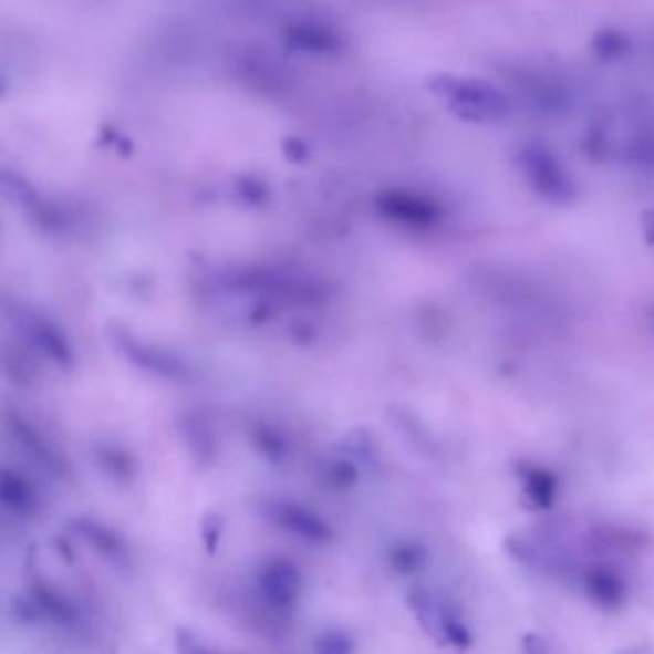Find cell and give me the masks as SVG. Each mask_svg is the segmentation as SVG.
I'll list each match as a JSON object with an SVG mask.
<instances>
[{"instance_id": "6da1fadb", "label": "cell", "mask_w": 654, "mask_h": 654, "mask_svg": "<svg viewBox=\"0 0 654 654\" xmlns=\"http://www.w3.org/2000/svg\"><path fill=\"white\" fill-rule=\"evenodd\" d=\"M451 108L470 122L489 123L501 120L509 112L504 94L484 81L451 77L442 81Z\"/></svg>"}, {"instance_id": "7a4b0ae2", "label": "cell", "mask_w": 654, "mask_h": 654, "mask_svg": "<svg viewBox=\"0 0 654 654\" xmlns=\"http://www.w3.org/2000/svg\"><path fill=\"white\" fill-rule=\"evenodd\" d=\"M407 603L421 627H425V632L430 633L432 637L447 641L457 648H468L473 643V635L468 632L465 620L460 619L454 606L432 595L430 591H411Z\"/></svg>"}, {"instance_id": "3957f363", "label": "cell", "mask_w": 654, "mask_h": 654, "mask_svg": "<svg viewBox=\"0 0 654 654\" xmlns=\"http://www.w3.org/2000/svg\"><path fill=\"white\" fill-rule=\"evenodd\" d=\"M110 339L114 342L115 350H120L133 365L148 373L166 376L173 381H183L188 376L187 365H183V361L159 347L143 344L123 326H110Z\"/></svg>"}, {"instance_id": "277c9868", "label": "cell", "mask_w": 654, "mask_h": 654, "mask_svg": "<svg viewBox=\"0 0 654 654\" xmlns=\"http://www.w3.org/2000/svg\"><path fill=\"white\" fill-rule=\"evenodd\" d=\"M263 512L274 526L311 543H329L334 536L331 526L326 525L323 518L290 501H281V499L269 501L263 505Z\"/></svg>"}, {"instance_id": "5b68a950", "label": "cell", "mask_w": 654, "mask_h": 654, "mask_svg": "<svg viewBox=\"0 0 654 654\" xmlns=\"http://www.w3.org/2000/svg\"><path fill=\"white\" fill-rule=\"evenodd\" d=\"M258 583L267 603L274 609H290L302 590V575L292 562L274 559L259 570Z\"/></svg>"}, {"instance_id": "8992f818", "label": "cell", "mask_w": 654, "mask_h": 654, "mask_svg": "<svg viewBox=\"0 0 654 654\" xmlns=\"http://www.w3.org/2000/svg\"><path fill=\"white\" fill-rule=\"evenodd\" d=\"M22 331L29 344L35 345L39 352H43L49 360L56 365L70 367L73 361V353L70 344L65 342L64 334L58 331L56 326L35 313H28L22 319Z\"/></svg>"}, {"instance_id": "52a82bcc", "label": "cell", "mask_w": 654, "mask_h": 654, "mask_svg": "<svg viewBox=\"0 0 654 654\" xmlns=\"http://www.w3.org/2000/svg\"><path fill=\"white\" fill-rule=\"evenodd\" d=\"M583 590L604 611H619L626 604V583L614 570L604 567L585 570Z\"/></svg>"}, {"instance_id": "ba28073f", "label": "cell", "mask_w": 654, "mask_h": 654, "mask_svg": "<svg viewBox=\"0 0 654 654\" xmlns=\"http://www.w3.org/2000/svg\"><path fill=\"white\" fill-rule=\"evenodd\" d=\"M517 473L522 482V494L530 507L538 511L551 509L559 494V478L551 470L530 463H518Z\"/></svg>"}, {"instance_id": "9c48e42d", "label": "cell", "mask_w": 654, "mask_h": 654, "mask_svg": "<svg viewBox=\"0 0 654 654\" xmlns=\"http://www.w3.org/2000/svg\"><path fill=\"white\" fill-rule=\"evenodd\" d=\"M73 528H75V530H77V532H80L81 536H83V538L96 549V551H101L106 559H110V561L120 562V564H125V562L129 561L127 549H125L122 540H120V536L110 532L108 528H104V526L94 522V520H86V518L75 520V522H73Z\"/></svg>"}, {"instance_id": "30bf717a", "label": "cell", "mask_w": 654, "mask_h": 654, "mask_svg": "<svg viewBox=\"0 0 654 654\" xmlns=\"http://www.w3.org/2000/svg\"><path fill=\"white\" fill-rule=\"evenodd\" d=\"M2 501L14 511L29 512L33 511L35 497H33V491L29 489L28 484L23 482L20 476L4 473V478H2Z\"/></svg>"}, {"instance_id": "8fae6325", "label": "cell", "mask_w": 654, "mask_h": 654, "mask_svg": "<svg viewBox=\"0 0 654 654\" xmlns=\"http://www.w3.org/2000/svg\"><path fill=\"white\" fill-rule=\"evenodd\" d=\"M426 562V551L418 546H402L397 547L394 554H392V564L396 567L397 572L402 574H413L417 570L423 569Z\"/></svg>"}, {"instance_id": "7c38bea8", "label": "cell", "mask_w": 654, "mask_h": 654, "mask_svg": "<svg viewBox=\"0 0 654 654\" xmlns=\"http://www.w3.org/2000/svg\"><path fill=\"white\" fill-rule=\"evenodd\" d=\"M201 541L208 549V553H216L224 536V517L219 512H209L201 520L200 526Z\"/></svg>"}, {"instance_id": "4fadbf2b", "label": "cell", "mask_w": 654, "mask_h": 654, "mask_svg": "<svg viewBox=\"0 0 654 654\" xmlns=\"http://www.w3.org/2000/svg\"><path fill=\"white\" fill-rule=\"evenodd\" d=\"M319 651H324V653H347L352 645H350V641L344 640L340 633H331V635H323L321 640H319Z\"/></svg>"}]
</instances>
